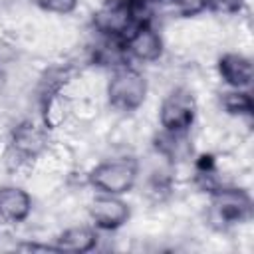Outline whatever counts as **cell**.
Returning a JSON list of instances; mask_svg holds the SVG:
<instances>
[{
    "label": "cell",
    "mask_w": 254,
    "mask_h": 254,
    "mask_svg": "<svg viewBox=\"0 0 254 254\" xmlns=\"http://www.w3.org/2000/svg\"><path fill=\"white\" fill-rule=\"evenodd\" d=\"M107 93H109L111 105L123 111H131L145 101L147 83H145V77L135 69H119L111 77Z\"/></svg>",
    "instance_id": "cell-1"
},
{
    "label": "cell",
    "mask_w": 254,
    "mask_h": 254,
    "mask_svg": "<svg viewBox=\"0 0 254 254\" xmlns=\"http://www.w3.org/2000/svg\"><path fill=\"white\" fill-rule=\"evenodd\" d=\"M135 175H137L135 163H131V161H107V163H101L99 167L93 169L91 183L109 194H121L133 187Z\"/></svg>",
    "instance_id": "cell-2"
},
{
    "label": "cell",
    "mask_w": 254,
    "mask_h": 254,
    "mask_svg": "<svg viewBox=\"0 0 254 254\" xmlns=\"http://www.w3.org/2000/svg\"><path fill=\"white\" fill-rule=\"evenodd\" d=\"M194 119V99L187 89H175L161 105V123L171 133H183Z\"/></svg>",
    "instance_id": "cell-3"
},
{
    "label": "cell",
    "mask_w": 254,
    "mask_h": 254,
    "mask_svg": "<svg viewBox=\"0 0 254 254\" xmlns=\"http://www.w3.org/2000/svg\"><path fill=\"white\" fill-rule=\"evenodd\" d=\"M212 208L220 220L232 224V222H242L244 218H248L252 204L246 192L236 190V189H224L214 194Z\"/></svg>",
    "instance_id": "cell-4"
},
{
    "label": "cell",
    "mask_w": 254,
    "mask_h": 254,
    "mask_svg": "<svg viewBox=\"0 0 254 254\" xmlns=\"http://www.w3.org/2000/svg\"><path fill=\"white\" fill-rule=\"evenodd\" d=\"M91 218L95 220L97 226L101 228H117L121 226L127 216H129V208L123 200L115 198V196H99L91 202Z\"/></svg>",
    "instance_id": "cell-5"
},
{
    "label": "cell",
    "mask_w": 254,
    "mask_h": 254,
    "mask_svg": "<svg viewBox=\"0 0 254 254\" xmlns=\"http://www.w3.org/2000/svg\"><path fill=\"white\" fill-rule=\"evenodd\" d=\"M125 48L139 60H157L161 56V38L157 36V32L153 28H149V24H141L137 26L127 38H125Z\"/></svg>",
    "instance_id": "cell-6"
},
{
    "label": "cell",
    "mask_w": 254,
    "mask_h": 254,
    "mask_svg": "<svg viewBox=\"0 0 254 254\" xmlns=\"http://www.w3.org/2000/svg\"><path fill=\"white\" fill-rule=\"evenodd\" d=\"M32 200L26 190L16 187L0 189V216L10 222H20L30 214Z\"/></svg>",
    "instance_id": "cell-7"
},
{
    "label": "cell",
    "mask_w": 254,
    "mask_h": 254,
    "mask_svg": "<svg viewBox=\"0 0 254 254\" xmlns=\"http://www.w3.org/2000/svg\"><path fill=\"white\" fill-rule=\"evenodd\" d=\"M220 75L234 87H246L252 81V62L240 54H226L218 62Z\"/></svg>",
    "instance_id": "cell-8"
},
{
    "label": "cell",
    "mask_w": 254,
    "mask_h": 254,
    "mask_svg": "<svg viewBox=\"0 0 254 254\" xmlns=\"http://www.w3.org/2000/svg\"><path fill=\"white\" fill-rule=\"evenodd\" d=\"M95 232L89 228H69L58 238V250H67V252H87L95 246Z\"/></svg>",
    "instance_id": "cell-9"
},
{
    "label": "cell",
    "mask_w": 254,
    "mask_h": 254,
    "mask_svg": "<svg viewBox=\"0 0 254 254\" xmlns=\"http://www.w3.org/2000/svg\"><path fill=\"white\" fill-rule=\"evenodd\" d=\"M226 109L230 113H250L252 111V99L248 93H230L226 97Z\"/></svg>",
    "instance_id": "cell-10"
},
{
    "label": "cell",
    "mask_w": 254,
    "mask_h": 254,
    "mask_svg": "<svg viewBox=\"0 0 254 254\" xmlns=\"http://www.w3.org/2000/svg\"><path fill=\"white\" fill-rule=\"evenodd\" d=\"M38 6H42L44 10L50 12H58V14H67L75 8L77 0H34Z\"/></svg>",
    "instance_id": "cell-11"
}]
</instances>
